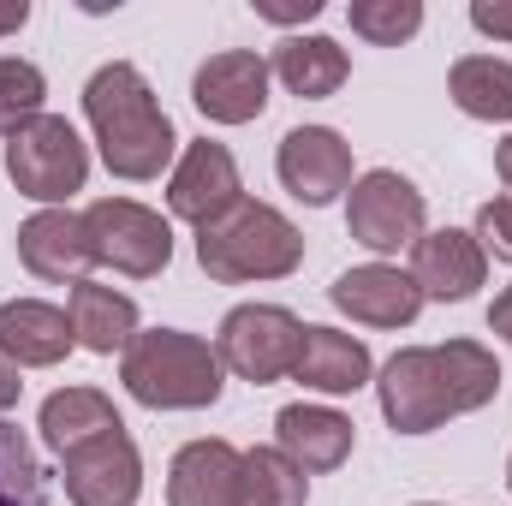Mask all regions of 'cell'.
<instances>
[{
    "label": "cell",
    "instance_id": "cell-1",
    "mask_svg": "<svg viewBox=\"0 0 512 506\" xmlns=\"http://www.w3.org/2000/svg\"><path fill=\"white\" fill-rule=\"evenodd\" d=\"M84 120H90V137H96L108 173L131 179V185H149V179L173 173V161L185 149L173 120H167V108H161V96L149 90V78L131 60H108V66L90 72Z\"/></svg>",
    "mask_w": 512,
    "mask_h": 506
},
{
    "label": "cell",
    "instance_id": "cell-2",
    "mask_svg": "<svg viewBox=\"0 0 512 506\" xmlns=\"http://www.w3.org/2000/svg\"><path fill=\"white\" fill-rule=\"evenodd\" d=\"M120 381L149 411H209L227 387V364L203 334L185 328H143L120 352Z\"/></svg>",
    "mask_w": 512,
    "mask_h": 506
},
{
    "label": "cell",
    "instance_id": "cell-3",
    "mask_svg": "<svg viewBox=\"0 0 512 506\" xmlns=\"http://www.w3.org/2000/svg\"><path fill=\"white\" fill-rule=\"evenodd\" d=\"M197 262L209 280L221 286H262V280H286L304 262V233L274 209L245 197L233 215H221L215 227L197 233Z\"/></svg>",
    "mask_w": 512,
    "mask_h": 506
},
{
    "label": "cell",
    "instance_id": "cell-4",
    "mask_svg": "<svg viewBox=\"0 0 512 506\" xmlns=\"http://www.w3.org/2000/svg\"><path fill=\"white\" fill-rule=\"evenodd\" d=\"M6 179L36 209H66L90 185V143L66 114H36L6 137Z\"/></svg>",
    "mask_w": 512,
    "mask_h": 506
},
{
    "label": "cell",
    "instance_id": "cell-5",
    "mask_svg": "<svg viewBox=\"0 0 512 506\" xmlns=\"http://www.w3.org/2000/svg\"><path fill=\"white\" fill-rule=\"evenodd\" d=\"M346 233L376 256V262H387V256L411 251V245L429 233V203H423V191H417L405 173L370 167V173H358L352 191H346Z\"/></svg>",
    "mask_w": 512,
    "mask_h": 506
},
{
    "label": "cell",
    "instance_id": "cell-6",
    "mask_svg": "<svg viewBox=\"0 0 512 506\" xmlns=\"http://www.w3.org/2000/svg\"><path fill=\"white\" fill-rule=\"evenodd\" d=\"M96 268H114L126 280H155L173 262V221L137 197H96L84 209Z\"/></svg>",
    "mask_w": 512,
    "mask_h": 506
},
{
    "label": "cell",
    "instance_id": "cell-7",
    "mask_svg": "<svg viewBox=\"0 0 512 506\" xmlns=\"http://www.w3.org/2000/svg\"><path fill=\"white\" fill-rule=\"evenodd\" d=\"M215 352H221L227 376L251 381V387L286 381L298 370V352H304V322L286 304H239L221 316Z\"/></svg>",
    "mask_w": 512,
    "mask_h": 506
},
{
    "label": "cell",
    "instance_id": "cell-8",
    "mask_svg": "<svg viewBox=\"0 0 512 506\" xmlns=\"http://www.w3.org/2000/svg\"><path fill=\"white\" fill-rule=\"evenodd\" d=\"M245 203V179H239V161L227 143L215 137H197L179 149L173 173H167V215L185 221V227H215L221 215H233Z\"/></svg>",
    "mask_w": 512,
    "mask_h": 506
},
{
    "label": "cell",
    "instance_id": "cell-9",
    "mask_svg": "<svg viewBox=\"0 0 512 506\" xmlns=\"http://www.w3.org/2000/svg\"><path fill=\"white\" fill-rule=\"evenodd\" d=\"M274 173L280 185L304 203V209H328L334 197L352 191L358 167H352V143L334 126H292L274 149Z\"/></svg>",
    "mask_w": 512,
    "mask_h": 506
},
{
    "label": "cell",
    "instance_id": "cell-10",
    "mask_svg": "<svg viewBox=\"0 0 512 506\" xmlns=\"http://www.w3.org/2000/svg\"><path fill=\"white\" fill-rule=\"evenodd\" d=\"M376 399L393 435H435L453 417L441 393V370H435V346H399L376 370Z\"/></svg>",
    "mask_w": 512,
    "mask_h": 506
},
{
    "label": "cell",
    "instance_id": "cell-11",
    "mask_svg": "<svg viewBox=\"0 0 512 506\" xmlns=\"http://www.w3.org/2000/svg\"><path fill=\"white\" fill-rule=\"evenodd\" d=\"M60 483L72 506H137L143 495V453L126 429L96 435L72 453H60Z\"/></svg>",
    "mask_w": 512,
    "mask_h": 506
},
{
    "label": "cell",
    "instance_id": "cell-12",
    "mask_svg": "<svg viewBox=\"0 0 512 506\" xmlns=\"http://www.w3.org/2000/svg\"><path fill=\"white\" fill-rule=\"evenodd\" d=\"M268 84H274V72L256 48H221L197 66L191 102L209 126H251L268 108Z\"/></svg>",
    "mask_w": 512,
    "mask_h": 506
},
{
    "label": "cell",
    "instance_id": "cell-13",
    "mask_svg": "<svg viewBox=\"0 0 512 506\" xmlns=\"http://www.w3.org/2000/svg\"><path fill=\"white\" fill-rule=\"evenodd\" d=\"M411 280H417L423 304H465L489 280V256L471 227H429L411 245Z\"/></svg>",
    "mask_w": 512,
    "mask_h": 506
},
{
    "label": "cell",
    "instance_id": "cell-14",
    "mask_svg": "<svg viewBox=\"0 0 512 506\" xmlns=\"http://www.w3.org/2000/svg\"><path fill=\"white\" fill-rule=\"evenodd\" d=\"M328 298L358 328H411L423 316V292H417L411 268H393V262H358V268H346L328 286Z\"/></svg>",
    "mask_w": 512,
    "mask_h": 506
},
{
    "label": "cell",
    "instance_id": "cell-15",
    "mask_svg": "<svg viewBox=\"0 0 512 506\" xmlns=\"http://www.w3.org/2000/svg\"><path fill=\"white\" fill-rule=\"evenodd\" d=\"M274 447H280L304 477H328V471H340V465L352 459L358 423H352L346 411H334V405L298 399V405H280V411H274Z\"/></svg>",
    "mask_w": 512,
    "mask_h": 506
},
{
    "label": "cell",
    "instance_id": "cell-16",
    "mask_svg": "<svg viewBox=\"0 0 512 506\" xmlns=\"http://www.w3.org/2000/svg\"><path fill=\"white\" fill-rule=\"evenodd\" d=\"M18 262L48 280V286H78L90 280L96 251H90V227L72 209H36L30 221H18Z\"/></svg>",
    "mask_w": 512,
    "mask_h": 506
},
{
    "label": "cell",
    "instance_id": "cell-17",
    "mask_svg": "<svg viewBox=\"0 0 512 506\" xmlns=\"http://www.w3.org/2000/svg\"><path fill=\"white\" fill-rule=\"evenodd\" d=\"M72 322L48 298H6L0 304V358L12 370H54L72 358Z\"/></svg>",
    "mask_w": 512,
    "mask_h": 506
},
{
    "label": "cell",
    "instance_id": "cell-18",
    "mask_svg": "<svg viewBox=\"0 0 512 506\" xmlns=\"http://www.w3.org/2000/svg\"><path fill=\"white\" fill-rule=\"evenodd\" d=\"M245 453L221 435L185 441L167 465V506H239Z\"/></svg>",
    "mask_w": 512,
    "mask_h": 506
},
{
    "label": "cell",
    "instance_id": "cell-19",
    "mask_svg": "<svg viewBox=\"0 0 512 506\" xmlns=\"http://www.w3.org/2000/svg\"><path fill=\"white\" fill-rule=\"evenodd\" d=\"M292 381H304V387L322 393V399H340V393H358V387L376 381V358H370L364 334H346V328L310 322V328H304V352H298Z\"/></svg>",
    "mask_w": 512,
    "mask_h": 506
},
{
    "label": "cell",
    "instance_id": "cell-20",
    "mask_svg": "<svg viewBox=\"0 0 512 506\" xmlns=\"http://www.w3.org/2000/svg\"><path fill=\"white\" fill-rule=\"evenodd\" d=\"M66 322H72V340H78L84 352H96V358L126 352L131 340L143 334L137 298L120 292V286H108V280H78V286L66 292Z\"/></svg>",
    "mask_w": 512,
    "mask_h": 506
},
{
    "label": "cell",
    "instance_id": "cell-21",
    "mask_svg": "<svg viewBox=\"0 0 512 506\" xmlns=\"http://www.w3.org/2000/svg\"><path fill=\"white\" fill-rule=\"evenodd\" d=\"M268 72L292 90V96H304V102H328V96H340V84L352 78V54L334 42V36H280V48L268 54Z\"/></svg>",
    "mask_w": 512,
    "mask_h": 506
},
{
    "label": "cell",
    "instance_id": "cell-22",
    "mask_svg": "<svg viewBox=\"0 0 512 506\" xmlns=\"http://www.w3.org/2000/svg\"><path fill=\"white\" fill-rule=\"evenodd\" d=\"M114 429H126V417L114 411V399L102 387H54L36 411V435L54 453H72V447H84L96 435H114Z\"/></svg>",
    "mask_w": 512,
    "mask_h": 506
},
{
    "label": "cell",
    "instance_id": "cell-23",
    "mask_svg": "<svg viewBox=\"0 0 512 506\" xmlns=\"http://www.w3.org/2000/svg\"><path fill=\"white\" fill-rule=\"evenodd\" d=\"M447 96L465 120L512 126V60L501 54H459L447 72Z\"/></svg>",
    "mask_w": 512,
    "mask_h": 506
},
{
    "label": "cell",
    "instance_id": "cell-24",
    "mask_svg": "<svg viewBox=\"0 0 512 506\" xmlns=\"http://www.w3.org/2000/svg\"><path fill=\"white\" fill-rule=\"evenodd\" d=\"M435 370H441V393H447L453 417L483 411L501 393V364H495V352L483 340H447V346H435Z\"/></svg>",
    "mask_w": 512,
    "mask_h": 506
},
{
    "label": "cell",
    "instance_id": "cell-25",
    "mask_svg": "<svg viewBox=\"0 0 512 506\" xmlns=\"http://www.w3.org/2000/svg\"><path fill=\"white\" fill-rule=\"evenodd\" d=\"M239 506H310V477L280 447H251L239 477Z\"/></svg>",
    "mask_w": 512,
    "mask_h": 506
},
{
    "label": "cell",
    "instance_id": "cell-26",
    "mask_svg": "<svg viewBox=\"0 0 512 506\" xmlns=\"http://www.w3.org/2000/svg\"><path fill=\"white\" fill-rule=\"evenodd\" d=\"M0 506H48V471L12 417H0Z\"/></svg>",
    "mask_w": 512,
    "mask_h": 506
},
{
    "label": "cell",
    "instance_id": "cell-27",
    "mask_svg": "<svg viewBox=\"0 0 512 506\" xmlns=\"http://www.w3.org/2000/svg\"><path fill=\"white\" fill-rule=\"evenodd\" d=\"M48 102V78L36 60H18V54H0V137H12L18 126H30Z\"/></svg>",
    "mask_w": 512,
    "mask_h": 506
},
{
    "label": "cell",
    "instance_id": "cell-28",
    "mask_svg": "<svg viewBox=\"0 0 512 506\" xmlns=\"http://www.w3.org/2000/svg\"><path fill=\"white\" fill-rule=\"evenodd\" d=\"M346 18L352 36H364L370 48H399L423 30V0H352Z\"/></svg>",
    "mask_w": 512,
    "mask_h": 506
},
{
    "label": "cell",
    "instance_id": "cell-29",
    "mask_svg": "<svg viewBox=\"0 0 512 506\" xmlns=\"http://www.w3.org/2000/svg\"><path fill=\"white\" fill-rule=\"evenodd\" d=\"M477 245H483V256H495V262H512V197L501 191V197H489L483 209H477Z\"/></svg>",
    "mask_w": 512,
    "mask_h": 506
},
{
    "label": "cell",
    "instance_id": "cell-30",
    "mask_svg": "<svg viewBox=\"0 0 512 506\" xmlns=\"http://www.w3.org/2000/svg\"><path fill=\"white\" fill-rule=\"evenodd\" d=\"M251 12L262 24H280V30H292V24H310V18H322V0H251Z\"/></svg>",
    "mask_w": 512,
    "mask_h": 506
},
{
    "label": "cell",
    "instance_id": "cell-31",
    "mask_svg": "<svg viewBox=\"0 0 512 506\" xmlns=\"http://www.w3.org/2000/svg\"><path fill=\"white\" fill-rule=\"evenodd\" d=\"M471 30L512 42V0H471Z\"/></svg>",
    "mask_w": 512,
    "mask_h": 506
},
{
    "label": "cell",
    "instance_id": "cell-32",
    "mask_svg": "<svg viewBox=\"0 0 512 506\" xmlns=\"http://www.w3.org/2000/svg\"><path fill=\"white\" fill-rule=\"evenodd\" d=\"M18 376H24V370H12V364L0 358V417H6V411L24 399V381H18Z\"/></svg>",
    "mask_w": 512,
    "mask_h": 506
},
{
    "label": "cell",
    "instance_id": "cell-33",
    "mask_svg": "<svg viewBox=\"0 0 512 506\" xmlns=\"http://www.w3.org/2000/svg\"><path fill=\"white\" fill-rule=\"evenodd\" d=\"M489 334H501V340L512 346V286L495 298V304H489Z\"/></svg>",
    "mask_w": 512,
    "mask_h": 506
},
{
    "label": "cell",
    "instance_id": "cell-34",
    "mask_svg": "<svg viewBox=\"0 0 512 506\" xmlns=\"http://www.w3.org/2000/svg\"><path fill=\"white\" fill-rule=\"evenodd\" d=\"M30 24V0H0V36H18Z\"/></svg>",
    "mask_w": 512,
    "mask_h": 506
},
{
    "label": "cell",
    "instance_id": "cell-35",
    "mask_svg": "<svg viewBox=\"0 0 512 506\" xmlns=\"http://www.w3.org/2000/svg\"><path fill=\"white\" fill-rule=\"evenodd\" d=\"M495 173H501V185H507V197H512V131L495 143Z\"/></svg>",
    "mask_w": 512,
    "mask_h": 506
},
{
    "label": "cell",
    "instance_id": "cell-36",
    "mask_svg": "<svg viewBox=\"0 0 512 506\" xmlns=\"http://www.w3.org/2000/svg\"><path fill=\"white\" fill-rule=\"evenodd\" d=\"M507 489H512V459H507Z\"/></svg>",
    "mask_w": 512,
    "mask_h": 506
},
{
    "label": "cell",
    "instance_id": "cell-37",
    "mask_svg": "<svg viewBox=\"0 0 512 506\" xmlns=\"http://www.w3.org/2000/svg\"><path fill=\"white\" fill-rule=\"evenodd\" d=\"M411 506H435V501H411Z\"/></svg>",
    "mask_w": 512,
    "mask_h": 506
}]
</instances>
